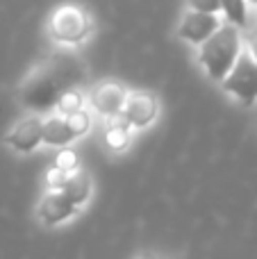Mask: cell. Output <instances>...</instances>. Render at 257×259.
<instances>
[{"instance_id": "cell-1", "label": "cell", "mask_w": 257, "mask_h": 259, "mask_svg": "<svg viewBox=\"0 0 257 259\" xmlns=\"http://www.w3.org/2000/svg\"><path fill=\"white\" fill-rule=\"evenodd\" d=\"M241 50H244V39L239 34V27L228 23V25H219L200 44L198 62L214 82H221L232 68V64L237 62Z\"/></svg>"}, {"instance_id": "cell-2", "label": "cell", "mask_w": 257, "mask_h": 259, "mask_svg": "<svg viewBox=\"0 0 257 259\" xmlns=\"http://www.w3.org/2000/svg\"><path fill=\"white\" fill-rule=\"evenodd\" d=\"M66 89L62 73L53 68H41L21 87V103L34 112H46L57 105L59 94Z\"/></svg>"}, {"instance_id": "cell-3", "label": "cell", "mask_w": 257, "mask_h": 259, "mask_svg": "<svg viewBox=\"0 0 257 259\" xmlns=\"http://www.w3.org/2000/svg\"><path fill=\"white\" fill-rule=\"evenodd\" d=\"M48 27L57 44L80 46L91 32V18L80 5H62L53 12Z\"/></svg>"}, {"instance_id": "cell-4", "label": "cell", "mask_w": 257, "mask_h": 259, "mask_svg": "<svg viewBox=\"0 0 257 259\" xmlns=\"http://www.w3.org/2000/svg\"><path fill=\"white\" fill-rule=\"evenodd\" d=\"M221 87L226 94L235 96L246 107L257 103V62L248 50L239 53L237 62L232 64L228 75L221 80Z\"/></svg>"}, {"instance_id": "cell-5", "label": "cell", "mask_w": 257, "mask_h": 259, "mask_svg": "<svg viewBox=\"0 0 257 259\" xmlns=\"http://www.w3.org/2000/svg\"><path fill=\"white\" fill-rule=\"evenodd\" d=\"M157 112H159V103L153 94H148V91H132V94L125 96L121 116L125 118V123L130 127L144 130L155 123Z\"/></svg>"}, {"instance_id": "cell-6", "label": "cell", "mask_w": 257, "mask_h": 259, "mask_svg": "<svg viewBox=\"0 0 257 259\" xmlns=\"http://www.w3.org/2000/svg\"><path fill=\"white\" fill-rule=\"evenodd\" d=\"M219 25H221V21H219L217 14L189 9V12L182 16V21H180L178 36L185 39V41H189V44H194V46H200Z\"/></svg>"}, {"instance_id": "cell-7", "label": "cell", "mask_w": 257, "mask_h": 259, "mask_svg": "<svg viewBox=\"0 0 257 259\" xmlns=\"http://www.w3.org/2000/svg\"><path fill=\"white\" fill-rule=\"evenodd\" d=\"M80 211V205H75L73 200H68L62 191H50L44 196L39 205V221L44 225H59L64 221L73 219Z\"/></svg>"}, {"instance_id": "cell-8", "label": "cell", "mask_w": 257, "mask_h": 259, "mask_svg": "<svg viewBox=\"0 0 257 259\" xmlns=\"http://www.w3.org/2000/svg\"><path fill=\"white\" fill-rule=\"evenodd\" d=\"M41 134H44V121L39 116H27L12 127L7 143L18 152H32L39 143H44Z\"/></svg>"}, {"instance_id": "cell-9", "label": "cell", "mask_w": 257, "mask_h": 259, "mask_svg": "<svg viewBox=\"0 0 257 259\" xmlns=\"http://www.w3.org/2000/svg\"><path fill=\"white\" fill-rule=\"evenodd\" d=\"M127 91L116 82H100L94 91H91V105L96 112L103 116H116L121 114L123 103H125Z\"/></svg>"}, {"instance_id": "cell-10", "label": "cell", "mask_w": 257, "mask_h": 259, "mask_svg": "<svg viewBox=\"0 0 257 259\" xmlns=\"http://www.w3.org/2000/svg\"><path fill=\"white\" fill-rule=\"evenodd\" d=\"M73 139H77V137L68 127L66 116H50L48 121H44V134H41V141L44 143H48L53 148H64Z\"/></svg>"}, {"instance_id": "cell-11", "label": "cell", "mask_w": 257, "mask_h": 259, "mask_svg": "<svg viewBox=\"0 0 257 259\" xmlns=\"http://www.w3.org/2000/svg\"><path fill=\"white\" fill-rule=\"evenodd\" d=\"M59 191H62L68 200L75 202V205H82V202H87L89 200V196H91V182H89V178H87L82 170L75 168V170H71V173L66 175V182L62 184Z\"/></svg>"}, {"instance_id": "cell-12", "label": "cell", "mask_w": 257, "mask_h": 259, "mask_svg": "<svg viewBox=\"0 0 257 259\" xmlns=\"http://www.w3.org/2000/svg\"><path fill=\"white\" fill-rule=\"evenodd\" d=\"M107 130H105V141L112 150H123V148L130 143V125L125 123V118L121 114L116 116H107Z\"/></svg>"}, {"instance_id": "cell-13", "label": "cell", "mask_w": 257, "mask_h": 259, "mask_svg": "<svg viewBox=\"0 0 257 259\" xmlns=\"http://www.w3.org/2000/svg\"><path fill=\"white\" fill-rule=\"evenodd\" d=\"M221 3V12L226 14L228 23L241 27L248 25V3L246 0H219Z\"/></svg>"}, {"instance_id": "cell-14", "label": "cell", "mask_w": 257, "mask_h": 259, "mask_svg": "<svg viewBox=\"0 0 257 259\" xmlns=\"http://www.w3.org/2000/svg\"><path fill=\"white\" fill-rule=\"evenodd\" d=\"M82 103H84V98H82V94L77 89H64L62 94H59V98H57V112L59 114H73V112H77V109H82Z\"/></svg>"}, {"instance_id": "cell-15", "label": "cell", "mask_w": 257, "mask_h": 259, "mask_svg": "<svg viewBox=\"0 0 257 259\" xmlns=\"http://www.w3.org/2000/svg\"><path fill=\"white\" fill-rule=\"evenodd\" d=\"M66 123H68V127L73 130L75 137L87 134L89 132V127H91V118H89V114H87L84 109H77V112H73V114H66Z\"/></svg>"}, {"instance_id": "cell-16", "label": "cell", "mask_w": 257, "mask_h": 259, "mask_svg": "<svg viewBox=\"0 0 257 259\" xmlns=\"http://www.w3.org/2000/svg\"><path fill=\"white\" fill-rule=\"evenodd\" d=\"M55 166H59V168L71 173V170L77 168V155L73 150H59L57 157H55Z\"/></svg>"}, {"instance_id": "cell-17", "label": "cell", "mask_w": 257, "mask_h": 259, "mask_svg": "<svg viewBox=\"0 0 257 259\" xmlns=\"http://www.w3.org/2000/svg\"><path fill=\"white\" fill-rule=\"evenodd\" d=\"M66 175H68V170L59 168V166H53V168L48 170V175H46V182H48L50 189L59 191V189H62V184L66 182Z\"/></svg>"}, {"instance_id": "cell-18", "label": "cell", "mask_w": 257, "mask_h": 259, "mask_svg": "<svg viewBox=\"0 0 257 259\" xmlns=\"http://www.w3.org/2000/svg\"><path fill=\"white\" fill-rule=\"evenodd\" d=\"M187 5H189V9H196V12H209V14L221 12L219 0H187Z\"/></svg>"}, {"instance_id": "cell-19", "label": "cell", "mask_w": 257, "mask_h": 259, "mask_svg": "<svg viewBox=\"0 0 257 259\" xmlns=\"http://www.w3.org/2000/svg\"><path fill=\"white\" fill-rule=\"evenodd\" d=\"M246 46H248V53L253 55L257 62V27L255 30H248V34H246Z\"/></svg>"}, {"instance_id": "cell-20", "label": "cell", "mask_w": 257, "mask_h": 259, "mask_svg": "<svg viewBox=\"0 0 257 259\" xmlns=\"http://www.w3.org/2000/svg\"><path fill=\"white\" fill-rule=\"evenodd\" d=\"M246 3H248V5H257V0H246Z\"/></svg>"}]
</instances>
